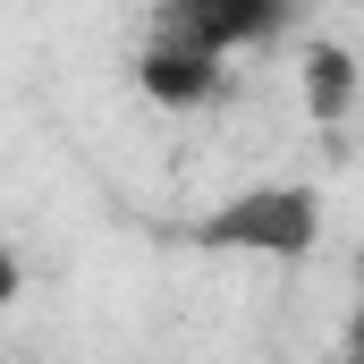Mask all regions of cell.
I'll use <instances>...</instances> for the list:
<instances>
[{
    "mask_svg": "<svg viewBox=\"0 0 364 364\" xmlns=\"http://www.w3.org/2000/svg\"><path fill=\"white\" fill-rule=\"evenodd\" d=\"M296 0H153V34L161 43H195L212 60H237V51H263L288 34Z\"/></svg>",
    "mask_w": 364,
    "mask_h": 364,
    "instance_id": "2",
    "label": "cell"
},
{
    "mask_svg": "<svg viewBox=\"0 0 364 364\" xmlns=\"http://www.w3.org/2000/svg\"><path fill=\"white\" fill-rule=\"evenodd\" d=\"M339 364H364V305L348 314V331H339Z\"/></svg>",
    "mask_w": 364,
    "mask_h": 364,
    "instance_id": "5",
    "label": "cell"
},
{
    "mask_svg": "<svg viewBox=\"0 0 364 364\" xmlns=\"http://www.w3.org/2000/svg\"><path fill=\"white\" fill-rule=\"evenodd\" d=\"M186 246L203 255H246V263H305L322 246V195L296 178L237 186L229 203H212L203 220H186Z\"/></svg>",
    "mask_w": 364,
    "mask_h": 364,
    "instance_id": "1",
    "label": "cell"
},
{
    "mask_svg": "<svg viewBox=\"0 0 364 364\" xmlns=\"http://www.w3.org/2000/svg\"><path fill=\"white\" fill-rule=\"evenodd\" d=\"M305 110H314V127H339L348 119V102H356V51L348 43H305Z\"/></svg>",
    "mask_w": 364,
    "mask_h": 364,
    "instance_id": "4",
    "label": "cell"
},
{
    "mask_svg": "<svg viewBox=\"0 0 364 364\" xmlns=\"http://www.w3.org/2000/svg\"><path fill=\"white\" fill-rule=\"evenodd\" d=\"M9 296H17V263L0 255V305H9Z\"/></svg>",
    "mask_w": 364,
    "mask_h": 364,
    "instance_id": "6",
    "label": "cell"
},
{
    "mask_svg": "<svg viewBox=\"0 0 364 364\" xmlns=\"http://www.w3.org/2000/svg\"><path fill=\"white\" fill-rule=\"evenodd\" d=\"M136 93L153 102V110H212L220 93H229V60H212V51H195V43H144L136 51Z\"/></svg>",
    "mask_w": 364,
    "mask_h": 364,
    "instance_id": "3",
    "label": "cell"
}]
</instances>
